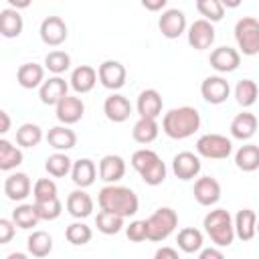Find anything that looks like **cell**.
Segmentation results:
<instances>
[{
  "instance_id": "obj_1",
  "label": "cell",
  "mask_w": 259,
  "mask_h": 259,
  "mask_svg": "<svg viewBox=\"0 0 259 259\" xmlns=\"http://www.w3.org/2000/svg\"><path fill=\"white\" fill-rule=\"evenodd\" d=\"M97 204L101 210H109L113 214H119L123 219L134 217L140 208V200L138 194L127 188V186H119V184H107L99 190L97 194Z\"/></svg>"
},
{
  "instance_id": "obj_2",
  "label": "cell",
  "mask_w": 259,
  "mask_h": 259,
  "mask_svg": "<svg viewBox=\"0 0 259 259\" xmlns=\"http://www.w3.org/2000/svg\"><path fill=\"white\" fill-rule=\"evenodd\" d=\"M162 130L172 140H186L200 130V113L196 107L182 105L164 113Z\"/></svg>"
},
{
  "instance_id": "obj_3",
  "label": "cell",
  "mask_w": 259,
  "mask_h": 259,
  "mask_svg": "<svg viewBox=\"0 0 259 259\" xmlns=\"http://www.w3.org/2000/svg\"><path fill=\"white\" fill-rule=\"evenodd\" d=\"M202 227L204 233L208 235V239L214 243V247H229L235 241V221L231 217L229 210L225 208H214L208 210L202 219Z\"/></svg>"
},
{
  "instance_id": "obj_4",
  "label": "cell",
  "mask_w": 259,
  "mask_h": 259,
  "mask_svg": "<svg viewBox=\"0 0 259 259\" xmlns=\"http://www.w3.org/2000/svg\"><path fill=\"white\" fill-rule=\"evenodd\" d=\"M132 166H134V170L140 174V178L148 186H158V184H162L166 180V172H168L166 170V164L150 148L136 150L132 154Z\"/></svg>"
},
{
  "instance_id": "obj_5",
  "label": "cell",
  "mask_w": 259,
  "mask_h": 259,
  "mask_svg": "<svg viewBox=\"0 0 259 259\" xmlns=\"http://www.w3.org/2000/svg\"><path fill=\"white\" fill-rule=\"evenodd\" d=\"M146 225H148V241L160 243V241H166L176 231L178 214L170 206H160L146 219Z\"/></svg>"
},
{
  "instance_id": "obj_6",
  "label": "cell",
  "mask_w": 259,
  "mask_h": 259,
  "mask_svg": "<svg viewBox=\"0 0 259 259\" xmlns=\"http://www.w3.org/2000/svg\"><path fill=\"white\" fill-rule=\"evenodd\" d=\"M235 40L239 53L253 57L259 53V20L255 16H243L235 24Z\"/></svg>"
},
{
  "instance_id": "obj_7",
  "label": "cell",
  "mask_w": 259,
  "mask_h": 259,
  "mask_svg": "<svg viewBox=\"0 0 259 259\" xmlns=\"http://www.w3.org/2000/svg\"><path fill=\"white\" fill-rule=\"evenodd\" d=\"M233 152V142L223 134H204L196 140V154L208 160H225Z\"/></svg>"
},
{
  "instance_id": "obj_8",
  "label": "cell",
  "mask_w": 259,
  "mask_h": 259,
  "mask_svg": "<svg viewBox=\"0 0 259 259\" xmlns=\"http://www.w3.org/2000/svg\"><path fill=\"white\" fill-rule=\"evenodd\" d=\"M97 75H99V83H101L105 89H111L113 93H115L117 89H121V87L125 85V79H127L125 67H123L119 61H113V59L103 61V63L97 67Z\"/></svg>"
},
{
  "instance_id": "obj_9",
  "label": "cell",
  "mask_w": 259,
  "mask_h": 259,
  "mask_svg": "<svg viewBox=\"0 0 259 259\" xmlns=\"http://www.w3.org/2000/svg\"><path fill=\"white\" fill-rule=\"evenodd\" d=\"M38 34L47 47H61L69 36V28L61 16H47L40 22Z\"/></svg>"
},
{
  "instance_id": "obj_10",
  "label": "cell",
  "mask_w": 259,
  "mask_h": 259,
  "mask_svg": "<svg viewBox=\"0 0 259 259\" xmlns=\"http://www.w3.org/2000/svg\"><path fill=\"white\" fill-rule=\"evenodd\" d=\"M200 95L206 103L210 105H219V103H225L231 95V85L225 77L221 75H210L206 77L202 83H200Z\"/></svg>"
},
{
  "instance_id": "obj_11",
  "label": "cell",
  "mask_w": 259,
  "mask_h": 259,
  "mask_svg": "<svg viewBox=\"0 0 259 259\" xmlns=\"http://www.w3.org/2000/svg\"><path fill=\"white\" fill-rule=\"evenodd\" d=\"M158 28L166 38H178L186 32V16L180 8H168L158 18Z\"/></svg>"
},
{
  "instance_id": "obj_12",
  "label": "cell",
  "mask_w": 259,
  "mask_h": 259,
  "mask_svg": "<svg viewBox=\"0 0 259 259\" xmlns=\"http://www.w3.org/2000/svg\"><path fill=\"white\" fill-rule=\"evenodd\" d=\"M200 156L194 152H178L172 158V172L180 180H192L200 174Z\"/></svg>"
},
{
  "instance_id": "obj_13",
  "label": "cell",
  "mask_w": 259,
  "mask_h": 259,
  "mask_svg": "<svg viewBox=\"0 0 259 259\" xmlns=\"http://www.w3.org/2000/svg\"><path fill=\"white\" fill-rule=\"evenodd\" d=\"M192 194H194V200L200 206H212L221 200V184L212 176H200L194 182Z\"/></svg>"
},
{
  "instance_id": "obj_14",
  "label": "cell",
  "mask_w": 259,
  "mask_h": 259,
  "mask_svg": "<svg viewBox=\"0 0 259 259\" xmlns=\"http://www.w3.org/2000/svg\"><path fill=\"white\" fill-rule=\"evenodd\" d=\"M186 36H188V45L192 49L204 51L214 42V26H212V22H208L204 18H198L188 26Z\"/></svg>"
},
{
  "instance_id": "obj_15",
  "label": "cell",
  "mask_w": 259,
  "mask_h": 259,
  "mask_svg": "<svg viewBox=\"0 0 259 259\" xmlns=\"http://www.w3.org/2000/svg\"><path fill=\"white\" fill-rule=\"evenodd\" d=\"M55 113H57V119L61 121V125H73V123L81 121V117L85 113V103L77 95H67L59 101V105L55 107Z\"/></svg>"
},
{
  "instance_id": "obj_16",
  "label": "cell",
  "mask_w": 259,
  "mask_h": 259,
  "mask_svg": "<svg viewBox=\"0 0 259 259\" xmlns=\"http://www.w3.org/2000/svg\"><path fill=\"white\" fill-rule=\"evenodd\" d=\"M32 192V182L26 172H12L4 178V194L8 200L22 202Z\"/></svg>"
},
{
  "instance_id": "obj_17",
  "label": "cell",
  "mask_w": 259,
  "mask_h": 259,
  "mask_svg": "<svg viewBox=\"0 0 259 259\" xmlns=\"http://www.w3.org/2000/svg\"><path fill=\"white\" fill-rule=\"evenodd\" d=\"M208 63L219 73H233L241 65V53L237 49H233V47H217L210 53Z\"/></svg>"
},
{
  "instance_id": "obj_18",
  "label": "cell",
  "mask_w": 259,
  "mask_h": 259,
  "mask_svg": "<svg viewBox=\"0 0 259 259\" xmlns=\"http://www.w3.org/2000/svg\"><path fill=\"white\" fill-rule=\"evenodd\" d=\"M67 91H69V83H67L63 77L53 75V77H49V79L40 85L38 97H40V101H42L45 105H55V107H57L59 101L69 95Z\"/></svg>"
},
{
  "instance_id": "obj_19",
  "label": "cell",
  "mask_w": 259,
  "mask_h": 259,
  "mask_svg": "<svg viewBox=\"0 0 259 259\" xmlns=\"http://www.w3.org/2000/svg\"><path fill=\"white\" fill-rule=\"evenodd\" d=\"M103 113L109 121L113 123H121L132 115V103L125 95L121 93H111L109 97H105L103 101Z\"/></svg>"
},
{
  "instance_id": "obj_20",
  "label": "cell",
  "mask_w": 259,
  "mask_h": 259,
  "mask_svg": "<svg viewBox=\"0 0 259 259\" xmlns=\"http://www.w3.org/2000/svg\"><path fill=\"white\" fill-rule=\"evenodd\" d=\"M99 81V75H97V69H93L91 65H79L73 69L71 77H69V85L75 93H89L93 91V87L97 85Z\"/></svg>"
},
{
  "instance_id": "obj_21",
  "label": "cell",
  "mask_w": 259,
  "mask_h": 259,
  "mask_svg": "<svg viewBox=\"0 0 259 259\" xmlns=\"http://www.w3.org/2000/svg\"><path fill=\"white\" fill-rule=\"evenodd\" d=\"M162 105H164V101H162V95L158 89H144L136 101L138 115L148 117V119H158V115L162 113Z\"/></svg>"
},
{
  "instance_id": "obj_22",
  "label": "cell",
  "mask_w": 259,
  "mask_h": 259,
  "mask_svg": "<svg viewBox=\"0 0 259 259\" xmlns=\"http://www.w3.org/2000/svg\"><path fill=\"white\" fill-rule=\"evenodd\" d=\"M125 176V160L117 154H105L99 160V178L107 184H115Z\"/></svg>"
},
{
  "instance_id": "obj_23",
  "label": "cell",
  "mask_w": 259,
  "mask_h": 259,
  "mask_svg": "<svg viewBox=\"0 0 259 259\" xmlns=\"http://www.w3.org/2000/svg\"><path fill=\"white\" fill-rule=\"evenodd\" d=\"M257 125H259V121H257V115H255V113H251V111H241V113H237V115L233 117V121H231V136H233L235 140L247 142V140H251V138L255 136Z\"/></svg>"
},
{
  "instance_id": "obj_24",
  "label": "cell",
  "mask_w": 259,
  "mask_h": 259,
  "mask_svg": "<svg viewBox=\"0 0 259 259\" xmlns=\"http://www.w3.org/2000/svg\"><path fill=\"white\" fill-rule=\"evenodd\" d=\"M67 212L73 219H87L93 212V198L85 192V188H77L67 196Z\"/></svg>"
},
{
  "instance_id": "obj_25",
  "label": "cell",
  "mask_w": 259,
  "mask_h": 259,
  "mask_svg": "<svg viewBox=\"0 0 259 259\" xmlns=\"http://www.w3.org/2000/svg\"><path fill=\"white\" fill-rule=\"evenodd\" d=\"M16 81L22 89H40V85L47 81L45 79V67L38 63H24L16 71Z\"/></svg>"
},
{
  "instance_id": "obj_26",
  "label": "cell",
  "mask_w": 259,
  "mask_h": 259,
  "mask_svg": "<svg viewBox=\"0 0 259 259\" xmlns=\"http://www.w3.org/2000/svg\"><path fill=\"white\" fill-rule=\"evenodd\" d=\"M47 142L57 152H65L67 154L69 150H73L77 146V134L69 125H55V127L49 130Z\"/></svg>"
},
{
  "instance_id": "obj_27",
  "label": "cell",
  "mask_w": 259,
  "mask_h": 259,
  "mask_svg": "<svg viewBox=\"0 0 259 259\" xmlns=\"http://www.w3.org/2000/svg\"><path fill=\"white\" fill-rule=\"evenodd\" d=\"M97 178V166L93 160L89 158H79L73 162V168H71V180L75 182L77 188H87L95 182Z\"/></svg>"
},
{
  "instance_id": "obj_28",
  "label": "cell",
  "mask_w": 259,
  "mask_h": 259,
  "mask_svg": "<svg viewBox=\"0 0 259 259\" xmlns=\"http://www.w3.org/2000/svg\"><path fill=\"white\" fill-rule=\"evenodd\" d=\"M235 237L241 241H251L257 235V214L253 208H241L235 214Z\"/></svg>"
},
{
  "instance_id": "obj_29",
  "label": "cell",
  "mask_w": 259,
  "mask_h": 259,
  "mask_svg": "<svg viewBox=\"0 0 259 259\" xmlns=\"http://www.w3.org/2000/svg\"><path fill=\"white\" fill-rule=\"evenodd\" d=\"M22 28H24V20L18 10H14L10 6L0 10V34L2 36L16 38V36H20Z\"/></svg>"
},
{
  "instance_id": "obj_30",
  "label": "cell",
  "mask_w": 259,
  "mask_h": 259,
  "mask_svg": "<svg viewBox=\"0 0 259 259\" xmlns=\"http://www.w3.org/2000/svg\"><path fill=\"white\" fill-rule=\"evenodd\" d=\"M24 156L22 150L18 146H14L12 142H8L6 138L0 140V170L2 172H10L14 168H18L22 164Z\"/></svg>"
},
{
  "instance_id": "obj_31",
  "label": "cell",
  "mask_w": 259,
  "mask_h": 259,
  "mask_svg": "<svg viewBox=\"0 0 259 259\" xmlns=\"http://www.w3.org/2000/svg\"><path fill=\"white\" fill-rule=\"evenodd\" d=\"M26 249L32 257L42 259L53 251V237L47 231H32L26 239Z\"/></svg>"
},
{
  "instance_id": "obj_32",
  "label": "cell",
  "mask_w": 259,
  "mask_h": 259,
  "mask_svg": "<svg viewBox=\"0 0 259 259\" xmlns=\"http://www.w3.org/2000/svg\"><path fill=\"white\" fill-rule=\"evenodd\" d=\"M235 166L243 172H255L259 170V146L257 144H245L235 152Z\"/></svg>"
},
{
  "instance_id": "obj_33",
  "label": "cell",
  "mask_w": 259,
  "mask_h": 259,
  "mask_svg": "<svg viewBox=\"0 0 259 259\" xmlns=\"http://www.w3.org/2000/svg\"><path fill=\"white\" fill-rule=\"evenodd\" d=\"M176 243H178V249L184 251V253H196V251H202V243H204V237L198 229L194 227H184L178 231L176 235Z\"/></svg>"
},
{
  "instance_id": "obj_34",
  "label": "cell",
  "mask_w": 259,
  "mask_h": 259,
  "mask_svg": "<svg viewBox=\"0 0 259 259\" xmlns=\"http://www.w3.org/2000/svg\"><path fill=\"white\" fill-rule=\"evenodd\" d=\"M160 134V125L156 119H148V117H140L136 123H134V130H132V138L138 142V144H152Z\"/></svg>"
},
{
  "instance_id": "obj_35",
  "label": "cell",
  "mask_w": 259,
  "mask_h": 259,
  "mask_svg": "<svg viewBox=\"0 0 259 259\" xmlns=\"http://www.w3.org/2000/svg\"><path fill=\"white\" fill-rule=\"evenodd\" d=\"M12 221H14V225H16L18 229H24V231L36 227L38 221H40V214H38V210H36V204H34V202H32V204H26V202L18 204V206L12 210Z\"/></svg>"
},
{
  "instance_id": "obj_36",
  "label": "cell",
  "mask_w": 259,
  "mask_h": 259,
  "mask_svg": "<svg viewBox=\"0 0 259 259\" xmlns=\"http://www.w3.org/2000/svg\"><path fill=\"white\" fill-rule=\"evenodd\" d=\"M71 168H73V160L65 152H55L45 160V170L53 178H63V176L71 174Z\"/></svg>"
},
{
  "instance_id": "obj_37",
  "label": "cell",
  "mask_w": 259,
  "mask_h": 259,
  "mask_svg": "<svg viewBox=\"0 0 259 259\" xmlns=\"http://www.w3.org/2000/svg\"><path fill=\"white\" fill-rule=\"evenodd\" d=\"M42 142V130L38 123L26 121L16 130V144L20 148H34Z\"/></svg>"
},
{
  "instance_id": "obj_38",
  "label": "cell",
  "mask_w": 259,
  "mask_h": 259,
  "mask_svg": "<svg viewBox=\"0 0 259 259\" xmlns=\"http://www.w3.org/2000/svg\"><path fill=\"white\" fill-rule=\"evenodd\" d=\"M259 97V87L253 79H241L235 85V99L241 107H251Z\"/></svg>"
},
{
  "instance_id": "obj_39",
  "label": "cell",
  "mask_w": 259,
  "mask_h": 259,
  "mask_svg": "<svg viewBox=\"0 0 259 259\" xmlns=\"http://www.w3.org/2000/svg\"><path fill=\"white\" fill-rule=\"evenodd\" d=\"M123 221L125 219L119 214H113L109 210H99L95 217V227L103 235H117L123 229Z\"/></svg>"
},
{
  "instance_id": "obj_40",
  "label": "cell",
  "mask_w": 259,
  "mask_h": 259,
  "mask_svg": "<svg viewBox=\"0 0 259 259\" xmlns=\"http://www.w3.org/2000/svg\"><path fill=\"white\" fill-rule=\"evenodd\" d=\"M69 67H71V55L69 53H65L61 49H55V51L47 53V57H45V69L51 71L53 75H59L61 77V73L69 71Z\"/></svg>"
},
{
  "instance_id": "obj_41",
  "label": "cell",
  "mask_w": 259,
  "mask_h": 259,
  "mask_svg": "<svg viewBox=\"0 0 259 259\" xmlns=\"http://www.w3.org/2000/svg\"><path fill=\"white\" fill-rule=\"evenodd\" d=\"M91 237H93L91 227H87V225L81 223V221H75V223H71V225L65 229V239H67L71 245H75V247L87 245V243L91 241Z\"/></svg>"
},
{
  "instance_id": "obj_42",
  "label": "cell",
  "mask_w": 259,
  "mask_h": 259,
  "mask_svg": "<svg viewBox=\"0 0 259 259\" xmlns=\"http://www.w3.org/2000/svg\"><path fill=\"white\" fill-rule=\"evenodd\" d=\"M196 10L208 22H219L225 16V6L221 0H196Z\"/></svg>"
},
{
  "instance_id": "obj_43",
  "label": "cell",
  "mask_w": 259,
  "mask_h": 259,
  "mask_svg": "<svg viewBox=\"0 0 259 259\" xmlns=\"http://www.w3.org/2000/svg\"><path fill=\"white\" fill-rule=\"evenodd\" d=\"M32 196H34V202H49L53 198H59L57 196V184L53 178H38L32 186Z\"/></svg>"
},
{
  "instance_id": "obj_44",
  "label": "cell",
  "mask_w": 259,
  "mask_h": 259,
  "mask_svg": "<svg viewBox=\"0 0 259 259\" xmlns=\"http://www.w3.org/2000/svg\"><path fill=\"white\" fill-rule=\"evenodd\" d=\"M34 204H36V202H34ZM36 210H38V214H40V221H55V219L61 217L63 204H61L59 198H53V200H49V202H38V204H36Z\"/></svg>"
},
{
  "instance_id": "obj_45",
  "label": "cell",
  "mask_w": 259,
  "mask_h": 259,
  "mask_svg": "<svg viewBox=\"0 0 259 259\" xmlns=\"http://www.w3.org/2000/svg\"><path fill=\"white\" fill-rule=\"evenodd\" d=\"M125 237L132 241V243H142L148 239V225L146 221H132L127 227H125Z\"/></svg>"
},
{
  "instance_id": "obj_46",
  "label": "cell",
  "mask_w": 259,
  "mask_h": 259,
  "mask_svg": "<svg viewBox=\"0 0 259 259\" xmlns=\"http://www.w3.org/2000/svg\"><path fill=\"white\" fill-rule=\"evenodd\" d=\"M16 233V225L12 219H0V245H6L12 241Z\"/></svg>"
},
{
  "instance_id": "obj_47",
  "label": "cell",
  "mask_w": 259,
  "mask_h": 259,
  "mask_svg": "<svg viewBox=\"0 0 259 259\" xmlns=\"http://www.w3.org/2000/svg\"><path fill=\"white\" fill-rule=\"evenodd\" d=\"M152 259H180L178 257V251L174 247H160Z\"/></svg>"
},
{
  "instance_id": "obj_48",
  "label": "cell",
  "mask_w": 259,
  "mask_h": 259,
  "mask_svg": "<svg viewBox=\"0 0 259 259\" xmlns=\"http://www.w3.org/2000/svg\"><path fill=\"white\" fill-rule=\"evenodd\" d=\"M198 259H225V253L219 247H206L200 251Z\"/></svg>"
},
{
  "instance_id": "obj_49",
  "label": "cell",
  "mask_w": 259,
  "mask_h": 259,
  "mask_svg": "<svg viewBox=\"0 0 259 259\" xmlns=\"http://www.w3.org/2000/svg\"><path fill=\"white\" fill-rule=\"evenodd\" d=\"M142 6H144L146 10L156 12V10H164V8H166V0H144Z\"/></svg>"
},
{
  "instance_id": "obj_50",
  "label": "cell",
  "mask_w": 259,
  "mask_h": 259,
  "mask_svg": "<svg viewBox=\"0 0 259 259\" xmlns=\"http://www.w3.org/2000/svg\"><path fill=\"white\" fill-rule=\"evenodd\" d=\"M0 119H2V125H0V134L4 136V134H8V130H10V115H8L6 111H0Z\"/></svg>"
},
{
  "instance_id": "obj_51",
  "label": "cell",
  "mask_w": 259,
  "mask_h": 259,
  "mask_svg": "<svg viewBox=\"0 0 259 259\" xmlns=\"http://www.w3.org/2000/svg\"><path fill=\"white\" fill-rule=\"evenodd\" d=\"M6 259H28V255L26 253H20V251H14V253L6 255Z\"/></svg>"
},
{
  "instance_id": "obj_52",
  "label": "cell",
  "mask_w": 259,
  "mask_h": 259,
  "mask_svg": "<svg viewBox=\"0 0 259 259\" xmlns=\"http://www.w3.org/2000/svg\"><path fill=\"white\" fill-rule=\"evenodd\" d=\"M257 235H259V221H257Z\"/></svg>"
}]
</instances>
